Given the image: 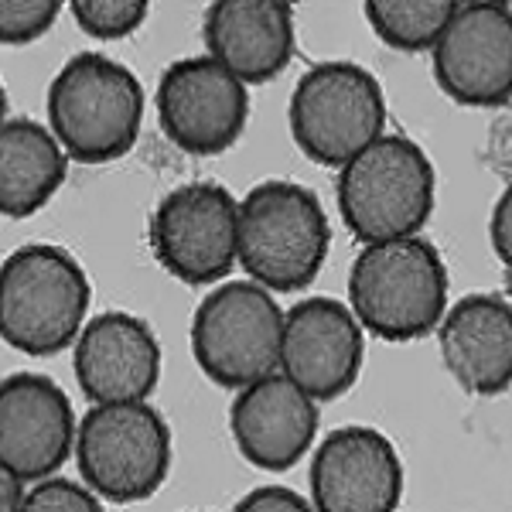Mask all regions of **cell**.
Listing matches in <instances>:
<instances>
[{
  "label": "cell",
  "instance_id": "cell-26",
  "mask_svg": "<svg viewBox=\"0 0 512 512\" xmlns=\"http://www.w3.org/2000/svg\"><path fill=\"white\" fill-rule=\"evenodd\" d=\"M21 499H24V478L0 458V512L21 509Z\"/></svg>",
  "mask_w": 512,
  "mask_h": 512
},
{
  "label": "cell",
  "instance_id": "cell-13",
  "mask_svg": "<svg viewBox=\"0 0 512 512\" xmlns=\"http://www.w3.org/2000/svg\"><path fill=\"white\" fill-rule=\"evenodd\" d=\"M403 499V465L376 427H338L311 458V506L321 512H393Z\"/></svg>",
  "mask_w": 512,
  "mask_h": 512
},
{
  "label": "cell",
  "instance_id": "cell-11",
  "mask_svg": "<svg viewBox=\"0 0 512 512\" xmlns=\"http://www.w3.org/2000/svg\"><path fill=\"white\" fill-rule=\"evenodd\" d=\"M434 79L461 106L506 110L512 96L509 7L458 4L431 45Z\"/></svg>",
  "mask_w": 512,
  "mask_h": 512
},
{
  "label": "cell",
  "instance_id": "cell-1",
  "mask_svg": "<svg viewBox=\"0 0 512 512\" xmlns=\"http://www.w3.org/2000/svg\"><path fill=\"white\" fill-rule=\"evenodd\" d=\"M328 246L325 205L297 181H263L239 202L236 260L270 294H297L315 284Z\"/></svg>",
  "mask_w": 512,
  "mask_h": 512
},
{
  "label": "cell",
  "instance_id": "cell-3",
  "mask_svg": "<svg viewBox=\"0 0 512 512\" xmlns=\"http://www.w3.org/2000/svg\"><path fill=\"white\" fill-rule=\"evenodd\" d=\"M48 130L79 164H110L134 151L144 123V89L127 65L82 52L48 86Z\"/></svg>",
  "mask_w": 512,
  "mask_h": 512
},
{
  "label": "cell",
  "instance_id": "cell-21",
  "mask_svg": "<svg viewBox=\"0 0 512 512\" xmlns=\"http://www.w3.org/2000/svg\"><path fill=\"white\" fill-rule=\"evenodd\" d=\"M69 7L89 38L120 41L147 21L151 0H69Z\"/></svg>",
  "mask_w": 512,
  "mask_h": 512
},
{
  "label": "cell",
  "instance_id": "cell-22",
  "mask_svg": "<svg viewBox=\"0 0 512 512\" xmlns=\"http://www.w3.org/2000/svg\"><path fill=\"white\" fill-rule=\"evenodd\" d=\"M65 0H0V45H31L55 28Z\"/></svg>",
  "mask_w": 512,
  "mask_h": 512
},
{
  "label": "cell",
  "instance_id": "cell-28",
  "mask_svg": "<svg viewBox=\"0 0 512 512\" xmlns=\"http://www.w3.org/2000/svg\"><path fill=\"white\" fill-rule=\"evenodd\" d=\"M7 123V93H4V82H0V127Z\"/></svg>",
  "mask_w": 512,
  "mask_h": 512
},
{
  "label": "cell",
  "instance_id": "cell-15",
  "mask_svg": "<svg viewBox=\"0 0 512 512\" xmlns=\"http://www.w3.org/2000/svg\"><path fill=\"white\" fill-rule=\"evenodd\" d=\"M72 373L89 403L147 400L161 383V345L144 318L106 311L72 342Z\"/></svg>",
  "mask_w": 512,
  "mask_h": 512
},
{
  "label": "cell",
  "instance_id": "cell-16",
  "mask_svg": "<svg viewBox=\"0 0 512 512\" xmlns=\"http://www.w3.org/2000/svg\"><path fill=\"white\" fill-rule=\"evenodd\" d=\"M76 444L72 400L55 379L14 373L0 379V458L24 482L55 475Z\"/></svg>",
  "mask_w": 512,
  "mask_h": 512
},
{
  "label": "cell",
  "instance_id": "cell-6",
  "mask_svg": "<svg viewBox=\"0 0 512 512\" xmlns=\"http://www.w3.org/2000/svg\"><path fill=\"white\" fill-rule=\"evenodd\" d=\"M72 451L82 482L103 502L151 499L171 472V431L147 400L93 403Z\"/></svg>",
  "mask_w": 512,
  "mask_h": 512
},
{
  "label": "cell",
  "instance_id": "cell-18",
  "mask_svg": "<svg viewBox=\"0 0 512 512\" xmlns=\"http://www.w3.org/2000/svg\"><path fill=\"white\" fill-rule=\"evenodd\" d=\"M441 359L461 390L499 396L512 383V308L499 294H468L437 321Z\"/></svg>",
  "mask_w": 512,
  "mask_h": 512
},
{
  "label": "cell",
  "instance_id": "cell-12",
  "mask_svg": "<svg viewBox=\"0 0 512 512\" xmlns=\"http://www.w3.org/2000/svg\"><path fill=\"white\" fill-rule=\"evenodd\" d=\"M366 328L349 304L335 297H308L284 315L280 373L291 376L311 400H338L359 383Z\"/></svg>",
  "mask_w": 512,
  "mask_h": 512
},
{
  "label": "cell",
  "instance_id": "cell-24",
  "mask_svg": "<svg viewBox=\"0 0 512 512\" xmlns=\"http://www.w3.org/2000/svg\"><path fill=\"white\" fill-rule=\"evenodd\" d=\"M239 512H304L308 509V499L297 495L287 485H260V489L246 492L243 499L236 502Z\"/></svg>",
  "mask_w": 512,
  "mask_h": 512
},
{
  "label": "cell",
  "instance_id": "cell-25",
  "mask_svg": "<svg viewBox=\"0 0 512 512\" xmlns=\"http://www.w3.org/2000/svg\"><path fill=\"white\" fill-rule=\"evenodd\" d=\"M489 239H492V250L502 260V267L509 270L512 263V195L502 192L499 202H495L492 216H489Z\"/></svg>",
  "mask_w": 512,
  "mask_h": 512
},
{
  "label": "cell",
  "instance_id": "cell-5",
  "mask_svg": "<svg viewBox=\"0 0 512 512\" xmlns=\"http://www.w3.org/2000/svg\"><path fill=\"white\" fill-rule=\"evenodd\" d=\"M338 171V212L359 243L414 236L431 219L437 175L414 140L379 134Z\"/></svg>",
  "mask_w": 512,
  "mask_h": 512
},
{
  "label": "cell",
  "instance_id": "cell-19",
  "mask_svg": "<svg viewBox=\"0 0 512 512\" xmlns=\"http://www.w3.org/2000/svg\"><path fill=\"white\" fill-rule=\"evenodd\" d=\"M69 175V154L48 127L7 120L0 127V216L28 219L45 209Z\"/></svg>",
  "mask_w": 512,
  "mask_h": 512
},
{
  "label": "cell",
  "instance_id": "cell-7",
  "mask_svg": "<svg viewBox=\"0 0 512 512\" xmlns=\"http://www.w3.org/2000/svg\"><path fill=\"white\" fill-rule=\"evenodd\" d=\"M287 123L304 158L342 168L386 130L383 86L355 62H321L294 86Z\"/></svg>",
  "mask_w": 512,
  "mask_h": 512
},
{
  "label": "cell",
  "instance_id": "cell-8",
  "mask_svg": "<svg viewBox=\"0 0 512 512\" xmlns=\"http://www.w3.org/2000/svg\"><path fill=\"white\" fill-rule=\"evenodd\" d=\"M284 311L256 280L219 284L192 318V355L222 390H239L280 366Z\"/></svg>",
  "mask_w": 512,
  "mask_h": 512
},
{
  "label": "cell",
  "instance_id": "cell-10",
  "mask_svg": "<svg viewBox=\"0 0 512 512\" xmlns=\"http://www.w3.org/2000/svg\"><path fill=\"white\" fill-rule=\"evenodd\" d=\"M158 120L178 151L216 158L229 151L250 120V89L212 55L178 59L158 82Z\"/></svg>",
  "mask_w": 512,
  "mask_h": 512
},
{
  "label": "cell",
  "instance_id": "cell-27",
  "mask_svg": "<svg viewBox=\"0 0 512 512\" xmlns=\"http://www.w3.org/2000/svg\"><path fill=\"white\" fill-rule=\"evenodd\" d=\"M458 4H485V7H509V0H458Z\"/></svg>",
  "mask_w": 512,
  "mask_h": 512
},
{
  "label": "cell",
  "instance_id": "cell-9",
  "mask_svg": "<svg viewBox=\"0 0 512 512\" xmlns=\"http://www.w3.org/2000/svg\"><path fill=\"white\" fill-rule=\"evenodd\" d=\"M239 202L216 181H192L161 198L151 216L154 260L181 284H216L236 263Z\"/></svg>",
  "mask_w": 512,
  "mask_h": 512
},
{
  "label": "cell",
  "instance_id": "cell-2",
  "mask_svg": "<svg viewBox=\"0 0 512 512\" xmlns=\"http://www.w3.org/2000/svg\"><path fill=\"white\" fill-rule=\"evenodd\" d=\"M349 308L383 342L431 335L448 311V267L437 246L417 233L362 243L349 270Z\"/></svg>",
  "mask_w": 512,
  "mask_h": 512
},
{
  "label": "cell",
  "instance_id": "cell-23",
  "mask_svg": "<svg viewBox=\"0 0 512 512\" xmlns=\"http://www.w3.org/2000/svg\"><path fill=\"white\" fill-rule=\"evenodd\" d=\"M21 509L31 512H96L103 509V499L89 489L86 482H69L59 475H45L35 478L31 489H24Z\"/></svg>",
  "mask_w": 512,
  "mask_h": 512
},
{
  "label": "cell",
  "instance_id": "cell-20",
  "mask_svg": "<svg viewBox=\"0 0 512 512\" xmlns=\"http://www.w3.org/2000/svg\"><path fill=\"white\" fill-rule=\"evenodd\" d=\"M373 35L396 52H431L458 0H362Z\"/></svg>",
  "mask_w": 512,
  "mask_h": 512
},
{
  "label": "cell",
  "instance_id": "cell-4",
  "mask_svg": "<svg viewBox=\"0 0 512 512\" xmlns=\"http://www.w3.org/2000/svg\"><path fill=\"white\" fill-rule=\"evenodd\" d=\"M93 287L62 246L28 243L0 263V338L24 355H59L86 325Z\"/></svg>",
  "mask_w": 512,
  "mask_h": 512
},
{
  "label": "cell",
  "instance_id": "cell-17",
  "mask_svg": "<svg viewBox=\"0 0 512 512\" xmlns=\"http://www.w3.org/2000/svg\"><path fill=\"white\" fill-rule=\"evenodd\" d=\"M202 38L212 59L246 86L270 82L294 59V0H212Z\"/></svg>",
  "mask_w": 512,
  "mask_h": 512
},
{
  "label": "cell",
  "instance_id": "cell-14",
  "mask_svg": "<svg viewBox=\"0 0 512 512\" xmlns=\"http://www.w3.org/2000/svg\"><path fill=\"white\" fill-rule=\"evenodd\" d=\"M229 431L236 451L260 472H291L318 434V400L280 369L239 386Z\"/></svg>",
  "mask_w": 512,
  "mask_h": 512
}]
</instances>
